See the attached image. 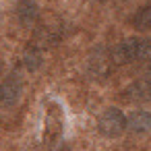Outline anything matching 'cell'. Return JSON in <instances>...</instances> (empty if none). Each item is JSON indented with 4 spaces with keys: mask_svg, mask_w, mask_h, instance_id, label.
<instances>
[{
    "mask_svg": "<svg viewBox=\"0 0 151 151\" xmlns=\"http://www.w3.org/2000/svg\"><path fill=\"white\" fill-rule=\"evenodd\" d=\"M128 128L132 132H149L151 130V112L137 110L128 114Z\"/></svg>",
    "mask_w": 151,
    "mask_h": 151,
    "instance_id": "cell-7",
    "label": "cell"
},
{
    "mask_svg": "<svg viewBox=\"0 0 151 151\" xmlns=\"http://www.w3.org/2000/svg\"><path fill=\"white\" fill-rule=\"evenodd\" d=\"M124 128H128V116H124L118 108H108L104 110V114L97 120V130L112 139V137H120L124 132Z\"/></svg>",
    "mask_w": 151,
    "mask_h": 151,
    "instance_id": "cell-2",
    "label": "cell"
},
{
    "mask_svg": "<svg viewBox=\"0 0 151 151\" xmlns=\"http://www.w3.org/2000/svg\"><path fill=\"white\" fill-rule=\"evenodd\" d=\"M21 93H23V79L15 70V73L6 75V79L2 83V104L4 106H15L19 101Z\"/></svg>",
    "mask_w": 151,
    "mask_h": 151,
    "instance_id": "cell-4",
    "label": "cell"
},
{
    "mask_svg": "<svg viewBox=\"0 0 151 151\" xmlns=\"http://www.w3.org/2000/svg\"><path fill=\"white\" fill-rule=\"evenodd\" d=\"M130 25L137 31H151V0L134 11V15L130 19Z\"/></svg>",
    "mask_w": 151,
    "mask_h": 151,
    "instance_id": "cell-6",
    "label": "cell"
},
{
    "mask_svg": "<svg viewBox=\"0 0 151 151\" xmlns=\"http://www.w3.org/2000/svg\"><path fill=\"white\" fill-rule=\"evenodd\" d=\"M110 60L114 64H137L151 60V40L149 37H126L116 44L110 52Z\"/></svg>",
    "mask_w": 151,
    "mask_h": 151,
    "instance_id": "cell-1",
    "label": "cell"
},
{
    "mask_svg": "<svg viewBox=\"0 0 151 151\" xmlns=\"http://www.w3.org/2000/svg\"><path fill=\"white\" fill-rule=\"evenodd\" d=\"M17 19L25 27H31L40 19V6L35 0H19L17 2Z\"/></svg>",
    "mask_w": 151,
    "mask_h": 151,
    "instance_id": "cell-5",
    "label": "cell"
},
{
    "mask_svg": "<svg viewBox=\"0 0 151 151\" xmlns=\"http://www.w3.org/2000/svg\"><path fill=\"white\" fill-rule=\"evenodd\" d=\"M42 62H44V58H42L40 50H35V48H29V50L23 54V64H25L29 70H37V68L42 66Z\"/></svg>",
    "mask_w": 151,
    "mask_h": 151,
    "instance_id": "cell-8",
    "label": "cell"
},
{
    "mask_svg": "<svg viewBox=\"0 0 151 151\" xmlns=\"http://www.w3.org/2000/svg\"><path fill=\"white\" fill-rule=\"evenodd\" d=\"M124 97L132 101H151V66L145 68L124 91Z\"/></svg>",
    "mask_w": 151,
    "mask_h": 151,
    "instance_id": "cell-3",
    "label": "cell"
}]
</instances>
